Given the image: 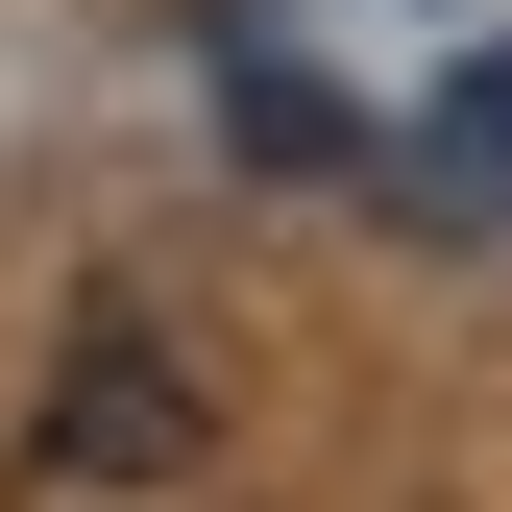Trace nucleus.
I'll return each mask as SVG.
<instances>
[{
  "instance_id": "1",
  "label": "nucleus",
  "mask_w": 512,
  "mask_h": 512,
  "mask_svg": "<svg viewBox=\"0 0 512 512\" xmlns=\"http://www.w3.org/2000/svg\"><path fill=\"white\" fill-rule=\"evenodd\" d=\"M196 439H220L196 342H147V317H74V366H49V439H25V464H49V488H171Z\"/></svg>"
},
{
  "instance_id": "2",
  "label": "nucleus",
  "mask_w": 512,
  "mask_h": 512,
  "mask_svg": "<svg viewBox=\"0 0 512 512\" xmlns=\"http://www.w3.org/2000/svg\"><path fill=\"white\" fill-rule=\"evenodd\" d=\"M391 196H415V220H512V49H464V98L391 147Z\"/></svg>"
}]
</instances>
